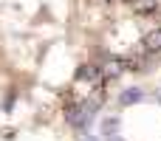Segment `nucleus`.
I'll return each mask as SVG.
<instances>
[{
	"label": "nucleus",
	"mask_w": 161,
	"mask_h": 141,
	"mask_svg": "<svg viewBox=\"0 0 161 141\" xmlns=\"http://www.w3.org/2000/svg\"><path fill=\"white\" fill-rule=\"evenodd\" d=\"M130 6H133V11H139V14H150V11L158 8V0H130Z\"/></svg>",
	"instance_id": "f03ea898"
},
{
	"label": "nucleus",
	"mask_w": 161,
	"mask_h": 141,
	"mask_svg": "<svg viewBox=\"0 0 161 141\" xmlns=\"http://www.w3.org/2000/svg\"><path fill=\"white\" fill-rule=\"evenodd\" d=\"M110 141H122V138H110Z\"/></svg>",
	"instance_id": "20e7f679"
},
{
	"label": "nucleus",
	"mask_w": 161,
	"mask_h": 141,
	"mask_svg": "<svg viewBox=\"0 0 161 141\" xmlns=\"http://www.w3.org/2000/svg\"><path fill=\"white\" fill-rule=\"evenodd\" d=\"M144 51L147 54H161V28H153L147 37H144Z\"/></svg>",
	"instance_id": "f257e3e1"
},
{
	"label": "nucleus",
	"mask_w": 161,
	"mask_h": 141,
	"mask_svg": "<svg viewBox=\"0 0 161 141\" xmlns=\"http://www.w3.org/2000/svg\"><path fill=\"white\" fill-rule=\"evenodd\" d=\"M142 99V90H125L122 96H119V105H133V102H139Z\"/></svg>",
	"instance_id": "7ed1b4c3"
}]
</instances>
